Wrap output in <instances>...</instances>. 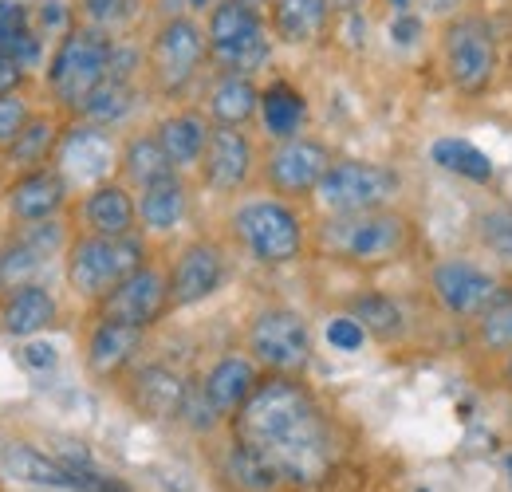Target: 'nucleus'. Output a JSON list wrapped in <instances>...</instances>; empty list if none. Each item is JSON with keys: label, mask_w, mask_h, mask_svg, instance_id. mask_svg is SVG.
I'll list each match as a JSON object with an SVG mask.
<instances>
[{"label": "nucleus", "mask_w": 512, "mask_h": 492, "mask_svg": "<svg viewBox=\"0 0 512 492\" xmlns=\"http://www.w3.org/2000/svg\"><path fill=\"white\" fill-rule=\"evenodd\" d=\"M237 441L260 453L280 481L320 485L335 461V437L320 402L292 374L260 378L249 402L233 414Z\"/></svg>", "instance_id": "nucleus-1"}, {"label": "nucleus", "mask_w": 512, "mask_h": 492, "mask_svg": "<svg viewBox=\"0 0 512 492\" xmlns=\"http://www.w3.org/2000/svg\"><path fill=\"white\" fill-rule=\"evenodd\" d=\"M115 52V32L99 24H75L64 40H56V52L48 60V91L52 99L79 115L91 91L107 79V63Z\"/></svg>", "instance_id": "nucleus-2"}, {"label": "nucleus", "mask_w": 512, "mask_h": 492, "mask_svg": "<svg viewBox=\"0 0 512 492\" xmlns=\"http://www.w3.org/2000/svg\"><path fill=\"white\" fill-rule=\"evenodd\" d=\"M323 252L351 264H386L410 245V225L402 213L367 209V213H331L320 225Z\"/></svg>", "instance_id": "nucleus-3"}, {"label": "nucleus", "mask_w": 512, "mask_h": 492, "mask_svg": "<svg viewBox=\"0 0 512 492\" xmlns=\"http://www.w3.org/2000/svg\"><path fill=\"white\" fill-rule=\"evenodd\" d=\"M146 264V245L142 237H75L67 248V284L75 296L99 304L107 292H115L130 272Z\"/></svg>", "instance_id": "nucleus-4"}, {"label": "nucleus", "mask_w": 512, "mask_h": 492, "mask_svg": "<svg viewBox=\"0 0 512 492\" xmlns=\"http://www.w3.org/2000/svg\"><path fill=\"white\" fill-rule=\"evenodd\" d=\"M205 40H209V60L221 67V75H253L272 56L264 16L241 0H221L209 12Z\"/></svg>", "instance_id": "nucleus-5"}, {"label": "nucleus", "mask_w": 512, "mask_h": 492, "mask_svg": "<svg viewBox=\"0 0 512 492\" xmlns=\"http://www.w3.org/2000/svg\"><path fill=\"white\" fill-rule=\"evenodd\" d=\"M209 56V40H205V28L190 20V16H170L154 40H150V52H146V71L154 79V87L174 99L182 95L193 83V75L201 71V63Z\"/></svg>", "instance_id": "nucleus-6"}, {"label": "nucleus", "mask_w": 512, "mask_h": 492, "mask_svg": "<svg viewBox=\"0 0 512 492\" xmlns=\"http://www.w3.org/2000/svg\"><path fill=\"white\" fill-rule=\"evenodd\" d=\"M233 233L264 264H288L304 252L300 217L276 197H260V201L241 205L233 213Z\"/></svg>", "instance_id": "nucleus-7"}, {"label": "nucleus", "mask_w": 512, "mask_h": 492, "mask_svg": "<svg viewBox=\"0 0 512 492\" xmlns=\"http://www.w3.org/2000/svg\"><path fill=\"white\" fill-rule=\"evenodd\" d=\"M249 351L260 367L272 374H300L312 363V335L308 323L288 308H264L249 323Z\"/></svg>", "instance_id": "nucleus-8"}, {"label": "nucleus", "mask_w": 512, "mask_h": 492, "mask_svg": "<svg viewBox=\"0 0 512 492\" xmlns=\"http://www.w3.org/2000/svg\"><path fill=\"white\" fill-rule=\"evenodd\" d=\"M316 193L331 213H367L398 193V174L375 162H331Z\"/></svg>", "instance_id": "nucleus-9"}, {"label": "nucleus", "mask_w": 512, "mask_h": 492, "mask_svg": "<svg viewBox=\"0 0 512 492\" xmlns=\"http://www.w3.org/2000/svg\"><path fill=\"white\" fill-rule=\"evenodd\" d=\"M442 56H446V71L457 91L465 95H481L493 83L497 71V44L485 20L477 16H461L453 20L442 36Z\"/></svg>", "instance_id": "nucleus-10"}, {"label": "nucleus", "mask_w": 512, "mask_h": 492, "mask_svg": "<svg viewBox=\"0 0 512 492\" xmlns=\"http://www.w3.org/2000/svg\"><path fill=\"white\" fill-rule=\"evenodd\" d=\"M115 138L95 123H75L60 134L56 158L52 166L64 174L71 189H95L107 182V174L115 170Z\"/></svg>", "instance_id": "nucleus-11"}, {"label": "nucleus", "mask_w": 512, "mask_h": 492, "mask_svg": "<svg viewBox=\"0 0 512 492\" xmlns=\"http://www.w3.org/2000/svg\"><path fill=\"white\" fill-rule=\"evenodd\" d=\"M166 308H170V280H166L158 268L142 264L138 272H130L115 292H107V296L99 300V319L130 323V327H142V331H146L150 323L162 319Z\"/></svg>", "instance_id": "nucleus-12"}, {"label": "nucleus", "mask_w": 512, "mask_h": 492, "mask_svg": "<svg viewBox=\"0 0 512 492\" xmlns=\"http://www.w3.org/2000/svg\"><path fill=\"white\" fill-rule=\"evenodd\" d=\"M331 166V150L316 142V138H288L280 142L272 154H268V166H264V178L272 185V193L280 197H304L323 182Z\"/></svg>", "instance_id": "nucleus-13"}, {"label": "nucleus", "mask_w": 512, "mask_h": 492, "mask_svg": "<svg viewBox=\"0 0 512 492\" xmlns=\"http://www.w3.org/2000/svg\"><path fill=\"white\" fill-rule=\"evenodd\" d=\"M430 284H434L438 300H442L453 315H469V319L485 315L497 300L509 296L497 276H489V272H481L477 264H465V260H442V264L430 272Z\"/></svg>", "instance_id": "nucleus-14"}, {"label": "nucleus", "mask_w": 512, "mask_h": 492, "mask_svg": "<svg viewBox=\"0 0 512 492\" xmlns=\"http://www.w3.org/2000/svg\"><path fill=\"white\" fill-rule=\"evenodd\" d=\"M253 170V142L241 126H213L205 154H201V178L213 193H233L249 182Z\"/></svg>", "instance_id": "nucleus-15"}, {"label": "nucleus", "mask_w": 512, "mask_h": 492, "mask_svg": "<svg viewBox=\"0 0 512 492\" xmlns=\"http://www.w3.org/2000/svg\"><path fill=\"white\" fill-rule=\"evenodd\" d=\"M221 280H225V256H221V248L209 245V241H193L174 260V272H170V308L201 304L205 296H213L221 288Z\"/></svg>", "instance_id": "nucleus-16"}, {"label": "nucleus", "mask_w": 512, "mask_h": 492, "mask_svg": "<svg viewBox=\"0 0 512 492\" xmlns=\"http://www.w3.org/2000/svg\"><path fill=\"white\" fill-rule=\"evenodd\" d=\"M24 233L12 237L8 248L0 252V284H36L40 268H48V260L60 252L64 233L56 221H40V225H20Z\"/></svg>", "instance_id": "nucleus-17"}, {"label": "nucleus", "mask_w": 512, "mask_h": 492, "mask_svg": "<svg viewBox=\"0 0 512 492\" xmlns=\"http://www.w3.org/2000/svg\"><path fill=\"white\" fill-rule=\"evenodd\" d=\"M64 174L56 166H40V170H28L20 174L12 189H8V213L16 225H40V221H52L67 201Z\"/></svg>", "instance_id": "nucleus-18"}, {"label": "nucleus", "mask_w": 512, "mask_h": 492, "mask_svg": "<svg viewBox=\"0 0 512 492\" xmlns=\"http://www.w3.org/2000/svg\"><path fill=\"white\" fill-rule=\"evenodd\" d=\"M186 390H190V382L178 370L162 367V363L138 367L130 374V402L146 418H178L182 402H186Z\"/></svg>", "instance_id": "nucleus-19"}, {"label": "nucleus", "mask_w": 512, "mask_h": 492, "mask_svg": "<svg viewBox=\"0 0 512 492\" xmlns=\"http://www.w3.org/2000/svg\"><path fill=\"white\" fill-rule=\"evenodd\" d=\"M138 347H142V327L99 319L95 331L87 335V370L95 378H115L134 363Z\"/></svg>", "instance_id": "nucleus-20"}, {"label": "nucleus", "mask_w": 512, "mask_h": 492, "mask_svg": "<svg viewBox=\"0 0 512 492\" xmlns=\"http://www.w3.org/2000/svg\"><path fill=\"white\" fill-rule=\"evenodd\" d=\"M138 225V205L119 182L95 185L83 197V229L95 237H130Z\"/></svg>", "instance_id": "nucleus-21"}, {"label": "nucleus", "mask_w": 512, "mask_h": 492, "mask_svg": "<svg viewBox=\"0 0 512 492\" xmlns=\"http://www.w3.org/2000/svg\"><path fill=\"white\" fill-rule=\"evenodd\" d=\"M256 367L253 359H245V355H225V359H217L209 374L201 378V386H205V394H209V402H213V410L221 414V418H233L245 402H249V394L256 390Z\"/></svg>", "instance_id": "nucleus-22"}, {"label": "nucleus", "mask_w": 512, "mask_h": 492, "mask_svg": "<svg viewBox=\"0 0 512 492\" xmlns=\"http://www.w3.org/2000/svg\"><path fill=\"white\" fill-rule=\"evenodd\" d=\"M268 8H272V16H268L272 36L292 48L320 40L327 16H331V0H272Z\"/></svg>", "instance_id": "nucleus-23"}, {"label": "nucleus", "mask_w": 512, "mask_h": 492, "mask_svg": "<svg viewBox=\"0 0 512 492\" xmlns=\"http://www.w3.org/2000/svg\"><path fill=\"white\" fill-rule=\"evenodd\" d=\"M56 319V296L44 284H20L12 288V296L0 308V327L16 339H28L36 331H44Z\"/></svg>", "instance_id": "nucleus-24"}, {"label": "nucleus", "mask_w": 512, "mask_h": 492, "mask_svg": "<svg viewBox=\"0 0 512 492\" xmlns=\"http://www.w3.org/2000/svg\"><path fill=\"white\" fill-rule=\"evenodd\" d=\"M260 123H264V130H268L276 142L296 138V134L304 130V123H308V103H304V95H300L292 83H284V79L268 83V87L260 91Z\"/></svg>", "instance_id": "nucleus-25"}, {"label": "nucleus", "mask_w": 512, "mask_h": 492, "mask_svg": "<svg viewBox=\"0 0 512 492\" xmlns=\"http://www.w3.org/2000/svg\"><path fill=\"white\" fill-rule=\"evenodd\" d=\"M186 205H190L186 182L174 174V178H166V182H154L142 189V197H138V221H142L150 233H170V229L182 225Z\"/></svg>", "instance_id": "nucleus-26"}, {"label": "nucleus", "mask_w": 512, "mask_h": 492, "mask_svg": "<svg viewBox=\"0 0 512 492\" xmlns=\"http://www.w3.org/2000/svg\"><path fill=\"white\" fill-rule=\"evenodd\" d=\"M260 111L253 75H221L209 91V115L217 126H245Z\"/></svg>", "instance_id": "nucleus-27"}, {"label": "nucleus", "mask_w": 512, "mask_h": 492, "mask_svg": "<svg viewBox=\"0 0 512 492\" xmlns=\"http://www.w3.org/2000/svg\"><path fill=\"white\" fill-rule=\"evenodd\" d=\"M60 134H64V130H60V123H56V119H48V115H32V123L16 134V142H12V146H4L8 166H16L20 174L48 166V162L56 158Z\"/></svg>", "instance_id": "nucleus-28"}, {"label": "nucleus", "mask_w": 512, "mask_h": 492, "mask_svg": "<svg viewBox=\"0 0 512 492\" xmlns=\"http://www.w3.org/2000/svg\"><path fill=\"white\" fill-rule=\"evenodd\" d=\"M119 166H123V178H127L134 189H146V185L166 182V178L178 174V166H174L170 154L162 150L158 134H138V138H130L127 146H123V154H119Z\"/></svg>", "instance_id": "nucleus-29"}, {"label": "nucleus", "mask_w": 512, "mask_h": 492, "mask_svg": "<svg viewBox=\"0 0 512 492\" xmlns=\"http://www.w3.org/2000/svg\"><path fill=\"white\" fill-rule=\"evenodd\" d=\"M0 465L4 473H12L16 481H28V485H48V489H75L71 485V473L56 457H44L40 449L32 445H4L0 449Z\"/></svg>", "instance_id": "nucleus-30"}, {"label": "nucleus", "mask_w": 512, "mask_h": 492, "mask_svg": "<svg viewBox=\"0 0 512 492\" xmlns=\"http://www.w3.org/2000/svg\"><path fill=\"white\" fill-rule=\"evenodd\" d=\"M209 130H213V126H205L201 115H170V119H162V123H158L154 134H158L162 150L170 154V162L182 170V166L201 162L205 142H209Z\"/></svg>", "instance_id": "nucleus-31"}, {"label": "nucleus", "mask_w": 512, "mask_h": 492, "mask_svg": "<svg viewBox=\"0 0 512 492\" xmlns=\"http://www.w3.org/2000/svg\"><path fill=\"white\" fill-rule=\"evenodd\" d=\"M130 111H134V83H119V79H103L91 99L83 103V123H95V126H115L123 123Z\"/></svg>", "instance_id": "nucleus-32"}, {"label": "nucleus", "mask_w": 512, "mask_h": 492, "mask_svg": "<svg viewBox=\"0 0 512 492\" xmlns=\"http://www.w3.org/2000/svg\"><path fill=\"white\" fill-rule=\"evenodd\" d=\"M347 315H355L359 327H363L367 335H375V339H394V335H402V323H406V319H402V308H398L390 296H379V292L355 296Z\"/></svg>", "instance_id": "nucleus-33"}, {"label": "nucleus", "mask_w": 512, "mask_h": 492, "mask_svg": "<svg viewBox=\"0 0 512 492\" xmlns=\"http://www.w3.org/2000/svg\"><path fill=\"white\" fill-rule=\"evenodd\" d=\"M434 162L449 174L469 178V182H489V174H493V162L477 146H469L461 138H438L434 142Z\"/></svg>", "instance_id": "nucleus-34"}, {"label": "nucleus", "mask_w": 512, "mask_h": 492, "mask_svg": "<svg viewBox=\"0 0 512 492\" xmlns=\"http://www.w3.org/2000/svg\"><path fill=\"white\" fill-rule=\"evenodd\" d=\"M229 473H233V481L241 489L249 492H268L280 485V473L260 453H253L249 445H241V441H233V449H229Z\"/></svg>", "instance_id": "nucleus-35"}, {"label": "nucleus", "mask_w": 512, "mask_h": 492, "mask_svg": "<svg viewBox=\"0 0 512 492\" xmlns=\"http://www.w3.org/2000/svg\"><path fill=\"white\" fill-rule=\"evenodd\" d=\"M28 8H32V28L44 40H64L75 28V4L71 0H36Z\"/></svg>", "instance_id": "nucleus-36"}, {"label": "nucleus", "mask_w": 512, "mask_h": 492, "mask_svg": "<svg viewBox=\"0 0 512 492\" xmlns=\"http://www.w3.org/2000/svg\"><path fill=\"white\" fill-rule=\"evenodd\" d=\"M477 339L489 351H509L512 347V296L497 300L485 315H477Z\"/></svg>", "instance_id": "nucleus-37"}, {"label": "nucleus", "mask_w": 512, "mask_h": 492, "mask_svg": "<svg viewBox=\"0 0 512 492\" xmlns=\"http://www.w3.org/2000/svg\"><path fill=\"white\" fill-rule=\"evenodd\" d=\"M138 4L142 0H79V12H83L87 24H99V28L115 32V28H123V24L134 20Z\"/></svg>", "instance_id": "nucleus-38"}, {"label": "nucleus", "mask_w": 512, "mask_h": 492, "mask_svg": "<svg viewBox=\"0 0 512 492\" xmlns=\"http://www.w3.org/2000/svg\"><path fill=\"white\" fill-rule=\"evenodd\" d=\"M28 123H32V107H28V99L16 95V91L0 95V146H12L16 134H20Z\"/></svg>", "instance_id": "nucleus-39"}, {"label": "nucleus", "mask_w": 512, "mask_h": 492, "mask_svg": "<svg viewBox=\"0 0 512 492\" xmlns=\"http://www.w3.org/2000/svg\"><path fill=\"white\" fill-rule=\"evenodd\" d=\"M190 430H213L217 422H221V414L213 410V402H209V394H205V386L201 382H190V390H186V402H182V414H178Z\"/></svg>", "instance_id": "nucleus-40"}, {"label": "nucleus", "mask_w": 512, "mask_h": 492, "mask_svg": "<svg viewBox=\"0 0 512 492\" xmlns=\"http://www.w3.org/2000/svg\"><path fill=\"white\" fill-rule=\"evenodd\" d=\"M146 56L134 48V44H119L115 40V52H111V63H107V79H119V83H134V75L142 71Z\"/></svg>", "instance_id": "nucleus-41"}, {"label": "nucleus", "mask_w": 512, "mask_h": 492, "mask_svg": "<svg viewBox=\"0 0 512 492\" xmlns=\"http://www.w3.org/2000/svg\"><path fill=\"white\" fill-rule=\"evenodd\" d=\"M363 339H367V331L359 327V319H355V315H339V319H331V323H327V343H331V347H339V351H359V347H363Z\"/></svg>", "instance_id": "nucleus-42"}, {"label": "nucleus", "mask_w": 512, "mask_h": 492, "mask_svg": "<svg viewBox=\"0 0 512 492\" xmlns=\"http://www.w3.org/2000/svg\"><path fill=\"white\" fill-rule=\"evenodd\" d=\"M485 241L501 252L512 256V217H501V213H489L485 217Z\"/></svg>", "instance_id": "nucleus-43"}, {"label": "nucleus", "mask_w": 512, "mask_h": 492, "mask_svg": "<svg viewBox=\"0 0 512 492\" xmlns=\"http://www.w3.org/2000/svg\"><path fill=\"white\" fill-rule=\"evenodd\" d=\"M56 347L52 343H28V347H20V363L28 370H52L56 367Z\"/></svg>", "instance_id": "nucleus-44"}, {"label": "nucleus", "mask_w": 512, "mask_h": 492, "mask_svg": "<svg viewBox=\"0 0 512 492\" xmlns=\"http://www.w3.org/2000/svg\"><path fill=\"white\" fill-rule=\"evenodd\" d=\"M418 28H422V24H418V16L398 12V20L390 24V40H394V44H414V40H418Z\"/></svg>", "instance_id": "nucleus-45"}, {"label": "nucleus", "mask_w": 512, "mask_h": 492, "mask_svg": "<svg viewBox=\"0 0 512 492\" xmlns=\"http://www.w3.org/2000/svg\"><path fill=\"white\" fill-rule=\"evenodd\" d=\"M24 71H28V67H20L16 60L0 56V95H8V91H20V83H24Z\"/></svg>", "instance_id": "nucleus-46"}, {"label": "nucleus", "mask_w": 512, "mask_h": 492, "mask_svg": "<svg viewBox=\"0 0 512 492\" xmlns=\"http://www.w3.org/2000/svg\"><path fill=\"white\" fill-rule=\"evenodd\" d=\"M465 0H422V8L430 12V16H449V12H457Z\"/></svg>", "instance_id": "nucleus-47"}, {"label": "nucleus", "mask_w": 512, "mask_h": 492, "mask_svg": "<svg viewBox=\"0 0 512 492\" xmlns=\"http://www.w3.org/2000/svg\"><path fill=\"white\" fill-rule=\"evenodd\" d=\"M367 0H331V8H339V12H359Z\"/></svg>", "instance_id": "nucleus-48"}, {"label": "nucleus", "mask_w": 512, "mask_h": 492, "mask_svg": "<svg viewBox=\"0 0 512 492\" xmlns=\"http://www.w3.org/2000/svg\"><path fill=\"white\" fill-rule=\"evenodd\" d=\"M186 4H190L193 12H213V8L221 4V0H186Z\"/></svg>", "instance_id": "nucleus-49"}, {"label": "nucleus", "mask_w": 512, "mask_h": 492, "mask_svg": "<svg viewBox=\"0 0 512 492\" xmlns=\"http://www.w3.org/2000/svg\"><path fill=\"white\" fill-rule=\"evenodd\" d=\"M386 4H390L394 12H410V4H414V0H386Z\"/></svg>", "instance_id": "nucleus-50"}, {"label": "nucleus", "mask_w": 512, "mask_h": 492, "mask_svg": "<svg viewBox=\"0 0 512 492\" xmlns=\"http://www.w3.org/2000/svg\"><path fill=\"white\" fill-rule=\"evenodd\" d=\"M241 4H249V8H256V12H264V8L272 4V0H241Z\"/></svg>", "instance_id": "nucleus-51"}, {"label": "nucleus", "mask_w": 512, "mask_h": 492, "mask_svg": "<svg viewBox=\"0 0 512 492\" xmlns=\"http://www.w3.org/2000/svg\"><path fill=\"white\" fill-rule=\"evenodd\" d=\"M505 378H509V386H512V355H509V367H505Z\"/></svg>", "instance_id": "nucleus-52"}, {"label": "nucleus", "mask_w": 512, "mask_h": 492, "mask_svg": "<svg viewBox=\"0 0 512 492\" xmlns=\"http://www.w3.org/2000/svg\"><path fill=\"white\" fill-rule=\"evenodd\" d=\"M505 465H509V473H512V457H509V461H505Z\"/></svg>", "instance_id": "nucleus-53"}]
</instances>
